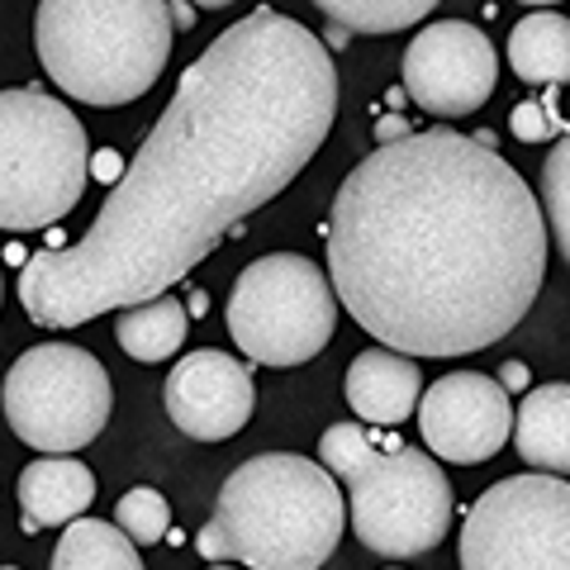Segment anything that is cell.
<instances>
[{"mask_svg": "<svg viewBox=\"0 0 570 570\" xmlns=\"http://www.w3.org/2000/svg\"><path fill=\"white\" fill-rule=\"evenodd\" d=\"M333 119L337 67L305 24L266 6L228 24L181 71L81 243L24 262V314L39 328H81L171 295L228 228L314 163Z\"/></svg>", "mask_w": 570, "mask_h": 570, "instance_id": "6da1fadb", "label": "cell"}, {"mask_svg": "<svg viewBox=\"0 0 570 570\" xmlns=\"http://www.w3.org/2000/svg\"><path fill=\"white\" fill-rule=\"evenodd\" d=\"M347 314L400 356H466L523 324L547 272L538 195L466 134H409L347 171L328 214Z\"/></svg>", "mask_w": 570, "mask_h": 570, "instance_id": "7a4b0ae2", "label": "cell"}, {"mask_svg": "<svg viewBox=\"0 0 570 570\" xmlns=\"http://www.w3.org/2000/svg\"><path fill=\"white\" fill-rule=\"evenodd\" d=\"M343 490L318 461L262 452L224 480L195 547L205 561H243L247 570H318L343 542Z\"/></svg>", "mask_w": 570, "mask_h": 570, "instance_id": "3957f363", "label": "cell"}, {"mask_svg": "<svg viewBox=\"0 0 570 570\" xmlns=\"http://www.w3.org/2000/svg\"><path fill=\"white\" fill-rule=\"evenodd\" d=\"M33 48L62 96L115 110L163 77L171 58L167 0H39Z\"/></svg>", "mask_w": 570, "mask_h": 570, "instance_id": "277c9868", "label": "cell"}, {"mask_svg": "<svg viewBox=\"0 0 570 570\" xmlns=\"http://www.w3.org/2000/svg\"><path fill=\"white\" fill-rule=\"evenodd\" d=\"M91 142L81 119L39 86L0 91V228L33 234L81 200Z\"/></svg>", "mask_w": 570, "mask_h": 570, "instance_id": "5b68a950", "label": "cell"}, {"mask_svg": "<svg viewBox=\"0 0 570 570\" xmlns=\"http://www.w3.org/2000/svg\"><path fill=\"white\" fill-rule=\"evenodd\" d=\"M337 328L333 285L309 257H257L228 295V333L262 366H305Z\"/></svg>", "mask_w": 570, "mask_h": 570, "instance_id": "8992f818", "label": "cell"}, {"mask_svg": "<svg viewBox=\"0 0 570 570\" xmlns=\"http://www.w3.org/2000/svg\"><path fill=\"white\" fill-rule=\"evenodd\" d=\"M110 400L115 395L100 356L71 343L29 347L0 385V409L14 438L48 456L91 448L110 423Z\"/></svg>", "mask_w": 570, "mask_h": 570, "instance_id": "52a82bcc", "label": "cell"}, {"mask_svg": "<svg viewBox=\"0 0 570 570\" xmlns=\"http://www.w3.org/2000/svg\"><path fill=\"white\" fill-rule=\"evenodd\" d=\"M347 513L366 551L390 561L423 557L452 528V485L428 452L390 448L347 480Z\"/></svg>", "mask_w": 570, "mask_h": 570, "instance_id": "ba28073f", "label": "cell"}, {"mask_svg": "<svg viewBox=\"0 0 570 570\" xmlns=\"http://www.w3.org/2000/svg\"><path fill=\"white\" fill-rule=\"evenodd\" d=\"M461 570H570V485L561 475L499 480L461 523Z\"/></svg>", "mask_w": 570, "mask_h": 570, "instance_id": "9c48e42d", "label": "cell"}, {"mask_svg": "<svg viewBox=\"0 0 570 570\" xmlns=\"http://www.w3.org/2000/svg\"><path fill=\"white\" fill-rule=\"evenodd\" d=\"M494 43L466 20H438L419 29L404 52V96H414L428 115H471L494 96Z\"/></svg>", "mask_w": 570, "mask_h": 570, "instance_id": "30bf717a", "label": "cell"}, {"mask_svg": "<svg viewBox=\"0 0 570 570\" xmlns=\"http://www.w3.org/2000/svg\"><path fill=\"white\" fill-rule=\"evenodd\" d=\"M419 433L428 442V452H438L442 461H456V466L490 461L513 438L509 390L490 376H480V371L438 376L419 395Z\"/></svg>", "mask_w": 570, "mask_h": 570, "instance_id": "8fae6325", "label": "cell"}, {"mask_svg": "<svg viewBox=\"0 0 570 570\" xmlns=\"http://www.w3.org/2000/svg\"><path fill=\"white\" fill-rule=\"evenodd\" d=\"M167 414L195 442H228L247 428L257 409V385L247 376V366L228 352H190L171 366V376L163 385Z\"/></svg>", "mask_w": 570, "mask_h": 570, "instance_id": "7c38bea8", "label": "cell"}, {"mask_svg": "<svg viewBox=\"0 0 570 570\" xmlns=\"http://www.w3.org/2000/svg\"><path fill=\"white\" fill-rule=\"evenodd\" d=\"M419 395H423L419 362H409V356H400V352H385V347H371V352L352 356L347 404L356 409L362 423L395 428L419 409Z\"/></svg>", "mask_w": 570, "mask_h": 570, "instance_id": "4fadbf2b", "label": "cell"}, {"mask_svg": "<svg viewBox=\"0 0 570 570\" xmlns=\"http://www.w3.org/2000/svg\"><path fill=\"white\" fill-rule=\"evenodd\" d=\"M14 494H20L24 509V532H39V528L77 523L96 504V475L71 456H43L20 471Z\"/></svg>", "mask_w": 570, "mask_h": 570, "instance_id": "5bb4252c", "label": "cell"}, {"mask_svg": "<svg viewBox=\"0 0 570 570\" xmlns=\"http://www.w3.org/2000/svg\"><path fill=\"white\" fill-rule=\"evenodd\" d=\"M513 448L528 466L547 475H570V385L528 390L513 419Z\"/></svg>", "mask_w": 570, "mask_h": 570, "instance_id": "9a60e30c", "label": "cell"}, {"mask_svg": "<svg viewBox=\"0 0 570 570\" xmlns=\"http://www.w3.org/2000/svg\"><path fill=\"white\" fill-rule=\"evenodd\" d=\"M509 62H513V77H523L532 86L570 81V20L557 10H538L519 20L509 33Z\"/></svg>", "mask_w": 570, "mask_h": 570, "instance_id": "2e32d148", "label": "cell"}, {"mask_svg": "<svg viewBox=\"0 0 570 570\" xmlns=\"http://www.w3.org/2000/svg\"><path fill=\"white\" fill-rule=\"evenodd\" d=\"M186 333H190V318L176 295H157L148 305L119 309V324H115L119 347L129 352L134 362H167L171 352H181Z\"/></svg>", "mask_w": 570, "mask_h": 570, "instance_id": "e0dca14e", "label": "cell"}, {"mask_svg": "<svg viewBox=\"0 0 570 570\" xmlns=\"http://www.w3.org/2000/svg\"><path fill=\"white\" fill-rule=\"evenodd\" d=\"M48 570H142V557L115 523L77 519V523H67V532L58 538V551H52Z\"/></svg>", "mask_w": 570, "mask_h": 570, "instance_id": "ac0fdd59", "label": "cell"}, {"mask_svg": "<svg viewBox=\"0 0 570 570\" xmlns=\"http://www.w3.org/2000/svg\"><path fill=\"white\" fill-rule=\"evenodd\" d=\"M343 33H400L428 20L438 0H314Z\"/></svg>", "mask_w": 570, "mask_h": 570, "instance_id": "d6986e66", "label": "cell"}, {"mask_svg": "<svg viewBox=\"0 0 570 570\" xmlns=\"http://www.w3.org/2000/svg\"><path fill=\"white\" fill-rule=\"evenodd\" d=\"M542 219H551L557 253L570 262V129H561L557 148L542 163Z\"/></svg>", "mask_w": 570, "mask_h": 570, "instance_id": "ffe728a7", "label": "cell"}, {"mask_svg": "<svg viewBox=\"0 0 570 570\" xmlns=\"http://www.w3.org/2000/svg\"><path fill=\"white\" fill-rule=\"evenodd\" d=\"M167 499L148 490V485H138L129 494H119V504H115V528L129 538L134 547H153V542H163L167 538Z\"/></svg>", "mask_w": 570, "mask_h": 570, "instance_id": "44dd1931", "label": "cell"}, {"mask_svg": "<svg viewBox=\"0 0 570 570\" xmlns=\"http://www.w3.org/2000/svg\"><path fill=\"white\" fill-rule=\"evenodd\" d=\"M318 452H324V471H328V475L352 480L371 456H376V452H390V448H381V442L371 438L362 423H333L328 433L318 438Z\"/></svg>", "mask_w": 570, "mask_h": 570, "instance_id": "7402d4cb", "label": "cell"}, {"mask_svg": "<svg viewBox=\"0 0 570 570\" xmlns=\"http://www.w3.org/2000/svg\"><path fill=\"white\" fill-rule=\"evenodd\" d=\"M509 129H513V138H523V142H542V138L557 134L561 124H557V110H551V100H523V105H513Z\"/></svg>", "mask_w": 570, "mask_h": 570, "instance_id": "603a6c76", "label": "cell"}, {"mask_svg": "<svg viewBox=\"0 0 570 570\" xmlns=\"http://www.w3.org/2000/svg\"><path fill=\"white\" fill-rule=\"evenodd\" d=\"M167 20H171V33L195 29V6H190V0H171V6H167Z\"/></svg>", "mask_w": 570, "mask_h": 570, "instance_id": "cb8c5ba5", "label": "cell"}, {"mask_svg": "<svg viewBox=\"0 0 570 570\" xmlns=\"http://www.w3.org/2000/svg\"><path fill=\"white\" fill-rule=\"evenodd\" d=\"M409 134H414V129H409V124H404L400 115H385V119L376 124V138H381V148H385V142H400V138H409Z\"/></svg>", "mask_w": 570, "mask_h": 570, "instance_id": "d4e9b609", "label": "cell"}, {"mask_svg": "<svg viewBox=\"0 0 570 570\" xmlns=\"http://www.w3.org/2000/svg\"><path fill=\"white\" fill-rule=\"evenodd\" d=\"M499 385H504V390H528V366L523 362H504V371H499Z\"/></svg>", "mask_w": 570, "mask_h": 570, "instance_id": "484cf974", "label": "cell"}, {"mask_svg": "<svg viewBox=\"0 0 570 570\" xmlns=\"http://www.w3.org/2000/svg\"><path fill=\"white\" fill-rule=\"evenodd\" d=\"M190 6H200V10H224V6H234V0H190Z\"/></svg>", "mask_w": 570, "mask_h": 570, "instance_id": "4316f807", "label": "cell"}, {"mask_svg": "<svg viewBox=\"0 0 570 570\" xmlns=\"http://www.w3.org/2000/svg\"><path fill=\"white\" fill-rule=\"evenodd\" d=\"M523 6H561V0H523Z\"/></svg>", "mask_w": 570, "mask_h": 570, "instance_id": "83f0119b", "label": "cell"}, {"mask_svg": "<svg viewBox=\"0 0 570 570\" xmlns=\"http://www.w3.org/2000/svg\"><path fill=\"white\" fill-rule=\"evenodd\" d=\"M209 570H234V566H209Z\"/></svg>", "mask_w": 570, "mask_h": 570, "instance_id": "f1b7e54d", "label": "cell"}, {"mask_svg": "<svg viewBox=\"0 0 570 570\" xmlns=\"http://www.w3.org/2000/svg\"><path fill=\"white\" fill-rule=\"evenodd\" d=\"M0 570H20V566H0Z\"/></svg>", "mask_w": 570, "mask_h": 570, "instance_id": "f546056e", "label": "cell"}, {"mask_svg": "<svg viewBox=\"0 0 570 570\" xmlns=\"http://www.w3.org/2000/svg\"><path fill=\"white\" fill-rule=\"evenodd\" d=\"M0 291H6V281H0Z\"/></svg>", "mask_w": 570, "mask_h": 570, "instance_id": "4dcf8cb0", "label": "cell"}]
</instances>
